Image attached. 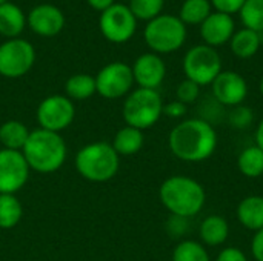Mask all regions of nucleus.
I'll return each instance as SVG.
<instances>
[{
  "label": "nucleus",
  "instance_id": "1",
  "mask_svg": "<svg viewBox=\"0 0 263 261\" xmlns=\"http://www.w3.org/2000/svg\"><path fill=\"white\" fill-rule=\"evenodd\" d=\"M168 146L174 157L186 163L208 160L217 148V132L203 118H188L176 125L168 135Z\"/></svg>",
  "mask_w": 263,
  "mask_h": 261
},
{
  "label": "nucleus",
  "instance_id": "2",
  "mask_svg": "<svg viewBox=\"0 0 263 261\" xmlns=\"http://www.w3.org/2000/svg\"><path fill=\"white\" fill-rule=\"evenodd\" d=\"M163 208L176 217L193 218L205 206L206 192L203 186L186 175H171L159 188Z\"/></svg>",
  "mask_w": 263,
  "mask_h": 261
},
{
  "label": "nucleus",
  "instance_id": "3",
  "mask_svg": "<svg viewBox=\"0 0 263 261\" xmlns=\"http://www.w3.org/2000/svg\"><path fill=\"white\" fill-rule=\"evenodd\" d=\"M22 154L31 171L52 174L63 166L68 148L60 134L39 128L29 132Z\"/></svg>",
  "mask_w": 263,
  "mask_h": 261
},
{
  "label": "nucleus",
  "instance_id": "4",
  "mask_svg": "<svg viewBox=\"0 0 263 261\" xmlns=\"http://www.w3.org/2000/svg\"><path fill=\"white\" fill-rule=\"evenodd\" d=\"M120 168V157L111 143L94 142L79 149L76 155V169L88 182L103 183L116 177Z\"/></svg>",
  "mask_w": 263,
  "mask_h": 261
},
{
  "label": "nucleus",
  "instance_id": "5",
  "mask_svg": "<svg viewBox=\"0 0 263 261\" xmlns=\"http://www.w3.org/2000/svg\"><path fill=\"white\" fill-rule=\"evenodd\" d=\"M122 115L128 126L140 131L149 129L163 115V100L156 89L137 88L126 95Z\"/></svg>",
  "mask_w": 263,
  "mask_h": 261
},
{
  "label": "nucleus",
  "instance_id": "6",
  "mask_svg": "<svg viewBox=\"0 0 263 261\" xmlns=\"http://www.w3.org/2000/svg\"><path fill=\"white\" fill-rule=\"evenodd\" d=\"M143 38L154 54H171L186 40V25L173 14H160L146 23Z\"/></svg>",
  "mask_w": 263,
  "mask_h": 261
},
{
  "label": "nucleus",
  "instance_id": "7",
  "mask_svg": "<svg viewBox=\"0 0 263 261\" xmlns=\"http://www.w3.org/2000/svg\"><path fill=\"white\" fill-rule=\"evenodd\" d=\"M183 72L199 86L211 85L222 72V58L217 49L205 43L193 46L183 57Z\"/></svg>",
  "mask_w": 263,
  "mask_h": 261
},
{
  "label": "nucleus",
  "instance_id": "8",
  "mask_svg": "<svg viewBox=\"0 0 263 261\" xmlns=\"http://www.w3.org/2000/svg\"><path fill=\"white\" fill-rule=\"evenodd\" d=\"M35 62V49L25 38H8L0 45V75L18 78L29 72Z\"/></svg>",
  "mask_w": 263,
  "mask_h": 261
},
{
  "label": "nucleus",
  "instance_id": "9",
  "mask_svg": "<svg viewBox=\"0 0 263 261\" xmlns=\"http://www.w3.org/2000/svg\"><path fill=\"white\" fill-rule=\"evenodd\" d=\"M133 69L123 62L108 63L96 75V92L108 100L126 97L133 91Z\"/></svg>",
  "mask_w": 263,
  "mask_h": 261
},
{
  "label": "nucleus",
  "instance_id": "10",
  "mask_svg": "<svg viewBox=\"0 0 263 261\" xmlns=\"http://www.w3.org/2000/svg\"><path fill=\"white\" fill-rule=\"evenodd\" d=\"M99 28L108 42L120 45L133 38L137 29V18L133 15L128 5L114 3L102 12Z\"/></svg>",
  "mask_w": 263,
  "mask_h": 261
},
{
  "label": "nucleus",
  "instance_id": "11",
  "mask_svg": "<svg viewBox=\"0 0 263 261\" xmlns=\"http://www.w3.org/2000/svg\"><path fill=\"white\" fill-rule=\"evenodd\" d=\"M37 122L42 129L51 132H60L71 126L76 117V108L72 100L66 95H49L40 102L35 112Z\"/></svg>",
  "mask_w": 263,
  "mask_h": 261
},
{
  "label": "nucleus",
  "instance_id": "12",
  "mask_svg": "<svg viewBox=\"0 0 263 261\" xmlns=\"http://www.w3.org/2000/svg\"><path fill=\"white\" fill-rule=\"evenodd\" d=\"M29 166L22 151L0 149V194H17L29 180Z\"/></svg>",
  "mask_w": 263,
  "mask_h": 261
},
{
  "label": "nucleus",
  "instance_id": "13",
  "mask_svg": "<svg viewBox=\"0 0 263 261\" xmlns=\"http://www.w3.org/2000/svg\"><path fill=\"white\" fill-rule=\"evenodd\" d=\"M213 97L222 106L236 108L248 97V83L236 71H222L211 83Z\"/></svg>",
  "mask_w": 263,
  "mask_h": 261
},
{
  "label": "nucleus",
  "instance_id": "14",
  "mask_svg": "<svg viewBox=\"0 0 263 261\" xmlns=\"http://www.w3.org/2000/svg\"><path fill=\"white\" fill-rule=\"evenodd\" d=\"M131 69L134 83H137L139 88L157 91V88L163 83L166 75V65L163 58L154 52H145L139 55Z\"/></svg>",
  "mask_w": 263,
  "mask_h": 261
},
{
  "label": "nucleus",
  "instance_id": "15",
  "mask_svg": "<svg viewBox=\"0 0 263 261\" xmlns=\"http://www.w3.org/2000/svg\"><path fill=\"white\" fill-rule=\"evenodd\" d=\"M26 25L37 35L54 37L59 32H62L65 26V15L57 6L49 3H42L29 11L26 17Z\"/></svg>",
  "mask_w": 263,
  "mask_h": 261
},
{
  "label": "nucleus",
  "instance_id": "16",
  "mask_svg": "<svg viewBox=\"0 0 263 261\" xmlns=\"http://www.w3.org/2000/svg\"><path fill=\"white\" fill-rule=\"evenodd\" d=\"M236 32L233 15L223 12H211L206 20L200 25V37L205 45L219 48L227 45Z\"/></svg>",
  "mask_w": 263,
  "mask_h": 261
},
{
  "label": "nucleus",
  "instance_id": "17",
  "mask_svg": "<svg viewBox=\"0 0 263 261\" xmlns=\"http://www.w3.org/2000/svg\"><path fill=\"white\" fill-rule=\"evenodd\" d=\"M239 223L248 231L263 229V197L262 195H248L245 197L236 209Z\"/></svg>",
  "mask_w": 263,
  "mask_h": 261
},
{
  "label": "nucleus",
  "instance_id": "18",
  "mask_svg": "<svg viewBox=\"0 0 263 261\" xmlns=\"http://www.w3.org/2000/svg\"><path fill=\"white\" fill-rule=\"evenodd\" d=\"M230 235V225L222 215H208L199 228V237L203 246H222Z\"/></svg>",
  "mask_w": 263,
  "mask_h": 261
},
{
  "label": "nucleus",
  "instance_id": "19",
  "mask_svg": "<svg viewBox=\"0 0 263 261\" xmlns=\"http://www.w3.org/2000/svg\"><path fill=\"white\" fill-rule=\"evenodd\" d=\"M143 143H145L143 131L126 125L116 132L111 145L114 151L119 154V157L122 155L129 157V155H136L137 152H140V149L143 148Z\"/></svg>",
  "mask_w": 263,
  "mask_h": 261
},
{
  "label": "nucleus",
  "instance_id": "20",
  "mask_svg": "<svg viewBox=\"0 0 263 261\" xmlns=\"http://www.w3.org/2000/svg\"><path fill=\"white\" fill-rule=\"evenodd\" d=\"M26 26V17L15 3H5L0 6V34L8 38H17Z\"/></svg>",
  "mask_w": 263,
  "mask_h": 261
},
{
  "label": "nucleus",
  "instance_id": "21",
  "mask_svg": "<svg viewBox=\"0 0 263 261\" xmlns=\"http://www.w3.org/2000/svg\"><path fill=\"white\" fill-rule=\"evenodd\" d=\"M260 45H262V34H259L253 29H248V28H242V29L236 31L230 40L231 51L239 58L254 57L257 54V51L260 49Z\"/></svg>",
  "mask_w": 263,
  "mask_h": 261
},
{
  "label": "nucleus",
  "instance_id": "22",
  "mask_svg": "<svg viewBox=\"0 0 263 261\" xmlns=\"http://www.w3.org/2000/svg\"><path fill=\"white\" fill-rule=\"evenodd\" d=\"M29 132L31 131L20 120H8L0 125V145L3 149L22 151Z\"/></svg>",
  "mask_w": 263,
  "mask_h": 261
},
{
  "label": "nucleus",
  "instance_id": "23",
  "mask_svg": "<svg viewBox=\"0 0 263 261\" xmlns=\"http://www.w3.org/2000/svg\"><path fill=\"white\" fill-rule=\"evenodd\" d=\"M237 168L240 174H243L248 178H259L263 175V151L253 145L245 148L239 158H237Z\"/></svg>",
  "mask_w": 263,
  "mask_h": 261
},
{
  "label": "nucleus",
  "instance_id": "24",
  "mask_svg": "<svg viewBox=\"0 0 263 261\" xmlns=\"http://www.w3.org/2000/svg\"><path fill=\"white\" fill-rule=\"evenodd\" d=\"M23 217V206L14 194H0V229L15 228Z\"/></svg>",
  "mask_w": 263,
  "mask_h": 261
},
{
  "label": "nucleus",
  "instance_id": "25",
  "mask_svg": "<svg viewBox=\"0 0 263 261\" xmlns=\"http://www.w3.org/2000/svg\"><path fill=\"white\" fill-rule=\"evenodd\" d=\"M69 100H86L96 94V77L89 74H74L65 83Z\"/></svg>",
  "mask_w": 263,
  "mask_h": 261
},
{
  "label": "nucleus",
  "instance_id": "26",
  "mask_svg": "<svg viewBox=\"0 0 263 261\" xmlns=\"http://www.w3.org/2000/svg\"><path fill=\"white\" fill-rule=\"evenodd\" d=\"M210 0H185L180 6L179 18L185 25H202L211 14Z\"/></svg>",
  "mask_w": 263,
  "mask_h": 261
},
{
  "label": "nucleus",
  "instance_id": "27",
  "mask_svg": "<svg viewBox=\"0 0 263 261\" xmlns=\"http://www.w3.org/2000/svg\"><path fill=\"white\" fill-rule=\"evenodd\" d=\"M173 261H211L206 248L196 240H183L173 251Z\"/></svg>",
  "mask_w": 263,
  "mask_h": 261
},
{
  "label": "nucleus",
  "instance_id": "28",
  "mask_svg": "<svg viewBox=\"0 0 263 261\" xmlns=\"http://www.w3.org/2000/svg\"><path fill=\"white\" fill-rule=\"evenodd\" d=\"M240 20L243 28L263 32V0H247L240 9Z\"/></svg>",
  "mask_w": 263,
  "mask_h": 261
},
{
  "label": "nucleus",
  "instance_id": "29",
  "mask_svg": "<svg viewBox=\"0 0 263 261\" xmlns=\"http://www.w3.org/2000/svg\"><path fill=\"white\" fill-rule=\"evenodd\" d=\"M165 0H129L128 8L137 20L151 22L162 14Z\"/></svg>",
  "mask_w": 263,
  "mask_h": 261
},
{
  "label": "nucleus",
  "instance_id": "30",
  "mask_svg": "<svg viewBox=\"0 0 263 261\" xmlns=\"http://www.w3.org/2000/svg\"><path fill=\"white\" fill-rule=\"evenodd\" d=\"M200 88L197 83L185 78L183 82H180L177 85V89H176V100L182 102L183 105H191L194 102H197L199 95H200Z\"/></svg>",
  "mask_w": 263,
  "mask_h": 261
},
{
  "label": "nucleus",
  "instance_id": "31",
  "mask_svg": "<svg viewBox=\"0 0 263 261\" xmlns=\"http://www.w3.org/2000/svg\"><path fill=\"white\" fill-rule=\"evenodd\" d=\"M253 122V111L248 106H236L233 108L231 114H230V123L233 128L236 129H245L251 125Z\"/></svg>",
  "mask_w": 263,
  "mask_h": 261
},
{
  "label": "nucleus",
  "instance_id": "32",
  "mask_svg": "<svg viewBox=\"0 0 263 261\" xmlns=\"http://www.w3.org/2000/svg\"><path fill=\"white\" fill-rule=\"evenodd\" d=\"M245 2L247 0H210L211 6L216 8L217 12H223V14H228V15L240 12Z\"/></svg>",
  "mask_w": 263,
  "mask_h": 261
},
{
  "label": "nucleus",
  "instance_id": "33",
  "mask_svg": "<svg viewBox=\"0 0 263 261\" xmlns=\"http://www.w3.org/2000/svg\"><path fill=\"white\" fill-rule=\"evenodd\" d=\"M186 111H188V106L179 100H173L163 105V114L170 118H182L186 114Z\"/></svg>",
  "mask_w": 263,
  "mask_h": 261
},
{
  "label": "nucleus",
  "instance_id": "34",
  "mask_svg": "<svg viewBox=\"0 0 263 261\" xmlns=\"http://www.w3.org/2000/svg\"><path fill=\"white\" fill-rule=\"evenodd\" d=\"M216 261H248V257L239 248H223Z\"/></svg>",
  "mask_w": 263,
  "mask_h": 261
},
{
  "label": "nucleus",
  "instance_id": "35",
  "mask_svg": "<svg viewBox=\"0 0 263 261\" xmlns=\"http://www.w3.org/2000/svg\"><path fill=\"white\" fill-rule=\"evenodd\" d=\"M186 220L188 218H182V217H176V215H171L170 222H168V231L171 235L174 237H180L186 232L188 229V225H186Z\"/></svg>",
  "mask_w": 263,
  "mask_h": 261
},
{
  "label": "nucleus",
  "instance_id": "36",
  "mask_svg": "<svg viewBox=\"0 0 263 261\" xmlns=\"http://www.w3.org/2000/svg\"><path fill=\"white\" fill-rule=\"evenodd\" d=\"M251 252L256 261H263V229L254 232L251 240Z\"/></svg>",
  "mask_w": 263,
  "mask_h": 261
},
{
  "label": "nucleus",
  "instance_id": "37",
  "mask_svg": "<svg viewBox=\"0 0 263 261\" xmlns=\"http://www.w3.org/2000/svg\"><path fill=\"white\" fill-rule=\"evenodd\" d=\"M86 2H88V5H89L92 9L100 11V12L106 11L109 6H112V5L116 3L114 0H86Z\"/></svg>",
  "mask_w": 263,
  "mask_h": 261
},
{
  "label": "nucleus",
  "instance_id": "38",
  "mask_svg": "<svg viewBox=\"0 0 263 261\" xmlns=\"http://www.w3.org/2000/svg\"><path fill=\"white\" fill-rule=\"evenodd\" d=\"M256 146H259L263 151V118L259 122L256 129Z\"/></svg>",
  "mask_w": 263,
  "mask_h": 261
},
{
  "label": "nucleus",
  "instance_id": "39",
  "mask_svg": "<svg viewBox=\"0 0 263 261\" xmlns=\"http://www.w3.org/2000/svg\"><path fill=\"white\" fill-rule=\"evenodd\" d=\"M259 89H260V94L263 95V77L260 78V83H259Z\"/></svg>",
  "mask_w": 263,
  "mask_h": 261
},
{
  "label": "nucleus",
  "instance_id": "40",
  "mask_svg": "<svg viewBox=\"0 0 263 261\" xmlns=\"http://www.w3.org/2000/svg\"><path fill=\"white\" fill-rule=\"evenodd\" d=\"M8 2H9V0H0V6L5 5V3H8Z\"/></svg>",
  "mask_w": 263,
  "mask_h": 261
}]
</instances>
